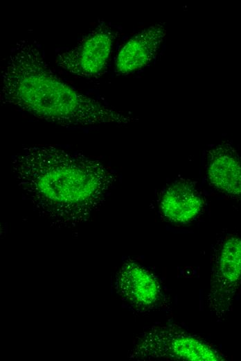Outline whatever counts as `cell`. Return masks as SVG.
Returning a JSON list of instances; mask_svg holds the SVG:
<instances>
[{
    "mask_svg": "<svg viewBox=\"0 0 241 361\" xmlns=\"http://www.w3.org/2000/svg\"><path fill=\"white\" fill-rule=\"evenodd\" d=\"M17 185L35 208L64 224L86 219L116 180L100 160L53 145L24 147L14 156Z\"/></svg>",
    "mask_w": 241,
    "mask_h": 361,
    "instance_id": "6da1fadb",
    "label": "cell"
},
{
    "mask_svg": "<svg viewBox=\"0 0 241 361\" xmlns=\"http://www.w3.org/2000/svg\"><path fill=\"white\" fill-rule=\"evenodd\" d=\"M0 99L40 119L63 126L125 124L135 120L61 81L35 42H17L1 71Z\"/></svg>",
    "mask_w": 241,
    "mask_h": 361,
    "instance_id": "7a4b0ae2",
    "label": "cell"
},
{
    "mask_svg": "<svg viewBox=\"0 0 241 361\" xmlns=\"http://www.w3.org/2000/svg\"><path fill=\"white\" fill-rule=\"evenodd\" d=\"M134 355L141 358L186 361H224L226 357L208 342L174 325L156 327L137 344Z\"/></svg>",
    "mask_w": 241,
    "mask_h": 361,
    "instance_id": "3957f363",
    "label": "cell"
},
{
    "mask_svg": "<svg viewBox=\"0 0 241 361\" xmlns=\"http://www.w3.org/2000/svg\"><path fill=\"white\" fill-rule=\"evenodd\" d=\"M241 287V235L229 234L217 250L208 296V308L217 319L231 310Z\"/></svg>",
    "mask_w": 241,
    "mask_h": 361,
    "instance_id": "277c9868",
    "label": "cell"
},
{
    "mask_svg": "<svg viewBox=\"0 0 241 361\" xmlns=\"http://www.w3.org/2000/svg\"><path fill=\"white\" fill-rule=\"evenodd\" d=\"M116 37L111 26L101 22L73 48L58 53L56 63L72 74L96 76L106 67Z\"/></svg>",
    "mask_w": 241,
    "mask_h": 361,
    "instance_id": "5b68a950",
    "label": "cell"
},
{
    "mask_svg": "<svg viewBox=\"0 0 241 361\" xmlns=\"http://www.w3.org/2000/svg\"><path fill=\"white\" fill-rule=\"evenodd\" d=\"M207 174L216 190L241 205V156L231 144L222 142L208 151Z\"/></svg>",
    "mask_w": 241,
    "mask_h": 361,
    "instance_id": "8992f818",
    "label": "cell"
},
{
    "mask_svg": "<svg viewBox=\"0 0 241 361\" xmlns=\"http://www.w3.org/2000/svg\"><path fill=\"white\" fill-rule=\"evenodd\" d=\"M166 35L163 25H152L132 37L118 51L116 72L128 74L148 65L156 57Z\"/></svg>",
    "mask_w": 241,
    "mask_h": 361,
    "instance_id": "52a82bcc",
    "label": "cell"
},
{
    "mask_svg": "<svg viewBox=\"0 0 241 361\" xmlns=\"http://www.w3.org/2000/svg\"><path fill=\"white\" fill-rule=\"evenodd\" d=\"M117 282L120 293L136 306L148 308L160 299L161 289L159 282L153 274L138 264H125Z\"/></svg>",
    "mask_w": 241,
    "mask_h": 361,
    "instance_id": "ba28073f",
    "label": "cell"
},
{
    "mask_svg": "<svg viewBox=\"0 0 241 361\" xmlns=\"http://www.w3.org/2000/svg\"><path fill=\"white\" fill-rule=\"evenodd\" d=\"M204 205L197 190L186 181H179L170 186L160 201V210L168 221L185 224L193 220Z\"/></svg>",
    "mask_w": 241,
    "mask_h": 361,
    "instance_id": "9c48e42d",
    "label": "cell"
}]
</instances>
